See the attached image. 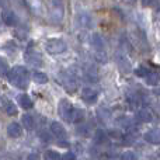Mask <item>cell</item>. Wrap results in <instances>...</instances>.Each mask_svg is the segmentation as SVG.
I'll list each match as a JSON object with an SVG mask.
<instances>
[{"instance_id": "3957f363", "label": "cell", "mask_w": 160, "mask_h": 160, "mask_svg": "<svg viewBox=\"0 0 160 160\" xmlns=\"http://www.w3.org/2000/svg\"><path fill=\"white\" fill-rule=\"evenodd\" d=\"M45 49L49 53H52V55H61V53L68 51V44H66V41H63L61 38L49 39L47 42V45H45Z\"/></svg>"}, {"instance_id": "d6986e66", "label": "cell", "mask_w": 160, "mask_h": 160, "mask_svg": "<svg viewBox=\"0 0 160 160\" xmlns=\"http://www.w3.org/2000/svg\"><path fill=\"white\" fill-rule=\"evenodd\" d=\"M97 117H98L101 121L105 122L111 118V112H110V110H107L105 107H100L98 110H97Z\"/></svg>"}, {"instance_id": "8fae6325", "label": "cell", "mask_w": 160, "mask_h": 160, "mask_svg": "<svg viewBox=\"0 0 160 160\" xmlns=\"http://www.w3.org/2000/svg\"><path fill=\"white\" fill-rule=\"evenodd\" d=\"M78 24L83 28H88L91 25V17L86 11H80L78 14Z\"/></svg>"}, {"instance_id": "7a4b0ae2", "label": "cell", "mask_w": 160, "mask_h": 160, "mask_svg": "<svg viewBox=\"0 0 160 160\" xmlns=\"http://www.w3.org/2000/svg\"><path fill=\"white\" fill-rule=\"evenodd\" d=\"M48 7H49L51 18H52L53 21L59 22L62 18H63L65 8H63L62 0H48Z\"/></svg>"}, {"instance_id": "4316f807", "label": "cell", "mask_w": 160, "mask_h": 160, "mask_svg": "<svg viewBox=\"0 0 160 160\" xmlns=\"http://www.w3.org/2000/svg\"><path fill=\"white\" fill-rule=\"evenodd\" d=\"M78 132L80 133V135H83V136H86V135H88V127L87 125H83V127H79L78 128Z\"/></svg>"}, {"instance_id": "9c48e42d", "label": "cell", "mask_w": 160, "mask_h": 160, "mask_svg": "<svg viewBox=\"0 0 160 160\" xmlns=\"http://www.w3.org/2000/svg\"><path fill=\"white\" fill-rule=\"evenodd\" d=\"M2 18L4 21V24L7 25H16L17 24V16L11 10H3L2 11Z\"/></svg>"}, {"instance_id": "ba28073f", "label": "cell", "mask_w": 160, "mask_h": 160, "mask_svg": "<svg viewBox=\"0 0 160 160\" xmlns=\"http://www.w3.org/2000/svg\"><path fill=\"white\" fill-rule=\"evenodd\" d=\"M91 47L96 51H104V48H105L104 38L100 34H93L91 35Z\"/></svg>"}, {"instance_id": "6da1fadb", "label": "cell", "mask_w": 160, "mask_h": 160, "mask_svg": "<svg viewBox=\"0 0 160 160\" xmlns=\"http://www.w3.org/2000/svg\"><path fill=\"white\" fill-rule=\"evenodd\" d=\"M8 80L13 86L18 88H27L28 86V70L24 66H16L8 72Z\"/></svg>"}, {"instance_id": "d4e9b609", "label": "cell", "mask_w": 160, "mask_h": 160, "mask_svg": "<svg viewBox=\"0 0 160 160\" xmlns=\"http://www.w3.org/2000/svg\"><path fill=\"white\" fill-rule=\"evenodd\" d=\"M135 73H136V75H138V76H143V78H145V76H146L148 73H149V70H148L146 68L141 66V68H138V69L135 70Z\"/></svg>"}, {"instance_id": "e0dca14e", "label": "cell", "mask_w": 160, "mask_h": 160, "mask_svg": "<svg viewBox=\"0 0 160 160\" xmlns=\"http://www.w3.org/2000/svg\"><path fill=\"white\" fill-rule=\"evenodd\" d=\"M145 79H146V83L149 86H156L159 83V80H160L158 73H156V72H150V70H149V73L145 76Z\"/></svg>"}, {"instance_id": "9a60e30c", "label": "cell", "mask_w": 160, "mask_h": 160, "mask_svg": "<svg viewBox=\"0 0 160 160\" xmlns=\"http://www.w3.org/2000/svg\"><path fill=\"white\" fill-rule=\"evenodd\" d=\"M18 104L21 105L24 110H30V108L32 107V101H31L30 96H27V94H21V96L18 97Z\"/></svg>"}, {"instance_id": "f1b7e54d", "label": "cell", "mask_w": 160, "mask_h": 160, "mask_svg": "<svg viewBox=\"0 0 160 160\" xmlns=\"http://www.w3.org/2000/svg\"><path fill=\"white\" fill-rule=\"evenodd\" d=\"M131 2H135V0H131Z\"/></svg>"}, {"instance_id": "277c9868", "label": "cell", "mask_w": 160, "mask_h": 160, "mask_svg": "<svg viewBox=\"0 0 160 160\" xmlns=\"http://www.w3.org/2000/svg\"><path fill=\"white\" fill-rule=\"evenodd\" d=\"M58 111H59V115H61L63 119H66V121H72L73 105L70 104V101H69V100H66V98H62L61 101H59Z\"/></svg>"}, {"instance_id": "52a82bcc", "label": "cell", "mask_w": 160, "mask_h": 160, "mask_svg": "<svg viewBox=\"0 0 160 160\" xmlns=\"http://www.w3.org/2000/svg\"><path fill=\"white\" fill-rule=\"evenodd\" d=\"M51 132L59 139L66 138V131H65L63 125H62L61 122H56V121L52 122V124H51Z\"/></svg>"}, {"instance_id": "83f0119b", "label": "cell", "mask_w": 160, "mask_h": 160, "mask_svg": "<svg viewBox=\"0 0 160 160\" xmlns=\"http://www.w3.org/2000/svg\"><path fill=\"white\" fill-rule=\"evenodd\" d=\"M152 2H153V0H142V4H143V6H150V4H152Z\"/></svg>"}, {"instance_id": "ac0fdd59", "label": "cell", "mask_w": 160, "mask_h": 160, "mask_svg": "<svg viewBox=\"0 0 160 160\" xmlns=\"http://www.w3.org/2000/svg\"><path fill=\"white\" fill-rule=\"evenodd\" d=\"M32 80L38 84H45V83H48V76L44 72H34Z\"/></svg>"}, {"instance_id": "8992f818", "label": "cell", "mask_w": 160, "mask_h": 160, "mask_svg": "<svg viewBox=\"0 0 160 160\" xmlns=\"http://www.w3.org/2000/svg\"><path fill=\"white\" fill-rule=\"evenodd\" d=\"M143 139L148 143L159 145L160 143V129H152V131H149V132H146Z\"/></svg>"}, {"instance_id": "7c38bea8", "label": "cell", "mask_w": 160, "mask_h": 160, "mask_svg": "<svg viewBox=\"0 0 160 160\" xmlns=\"http://www.w3.org/2000/svg\"><path fill=\"white\" fill-rule=\"evenodd\" d=\"M25 59H27V62H28V63H30V65H32V66H35V68H41L42 65H44V62H42L41 55H38V53H34V52L27 53V56H25Z\"/></svg>"}, {"instance_id": "7402d4cb", "label": "cell", "mask_w": 160, "mask_h": 160, "mask_svg": "<svg viewBox=\"0 0 160 160\" xmlns=\"http://www.w3.org/2000/svg\"><path fill=\"white\" fill-rule=\"evenodd\" d=\"M8 72H10V70H8L7 62L0 58V75H8Z\"/></svg>"}, {"instance_id": "cb8c5ba5", "label": "cell", "mask_w": 160, "mask_h": 160, "mask_svg": "<svg viewBox=\"0 0 160 160\" xmlns=\"http://www.w3.org/2000/svg\"><path fill=\"white\" fill-rule=\"evenodd\" d=\"M122 159H124V160H135L136 155L133 152H131V150H128V152H125L124 155H122Z\"/></svg>"}, {"instance_id": "484cf974", "label": "cell", "mask_w": 160, "mask_h": 160, "mask_svg": "<svg viewBox=\"0 0 160 160\" xmlns=\"http://www.w3.org/2000/svg\"><path fill=\"white\" fill-rule=\"evenodd\" d=\"M62 159H63V160H75L76 159V153L68 152V153H65V155L62 156Z\"/></svg>"}, {"instance_id": "ffe728a7", "label": "cell", "mask_w": 160, "mask_h": 160, "mask_svg": "<svg viewBox=\"0 0 160 160\" xmlns=\"http://www.w3.org/2000/svg\"><path fill=\"white\" fill-rule=\"evenodd\" d=\"M45 158H47L48 160H59V159H62V156L59 155L56 150H48L47 155H45Z\"/></svg>"}, {"instance_id": "2e32d148", "label": "cell", "mask_w": 160, "mask_h": 160, "mask_svg": "<svg viewBox=\"0 0 160 160\" xmlns=\"http://www.w3.org/2000/svg\"><path fill=\"white\" fill-rule=\"evenodd\" d=\"M21 121H22V125H24L25 129H28V131L34 129V125H35V124H34V117L32 115H30V114H25V115H22Z\"/></svg>"}, {"instance_id": "603a6c76", "label": "cell", "mask_w": 160, "mask_h": 160, "mask_svg": "<svg viewBox=\"0 0 160 160\" xmlns=\"http://www.w3.org/2000/svg\"><path fill=\"white\" fill-rule=\"evenodd\" d=\"M105 141V133L102 132V131H97L96 132V142H98V143H101V142Z\"/></svg>"}, {"instance_id": "4fadbf2b", "label": "cell", "mask_w": 160, "mask_h": 160, "mask_svg": "<svg viewBox=\"0 0 160 160\" xmlns=\"http://www.w3.org/2000/svg\"><path fill=\"white\" fill-rule=\"evenodd\" d=\"M136 118H138L139 121H142V122H150L153 119V115H152V112H150L148 108H142V110L138 111Z\"/></svg>"}, {"instance_id": "30bf717a", "label": "cell", "mask_w": 160, "mask_h": 160, "mask_svg": "<svg viewBox=\"0 0 160 160\" xmlns=\"http://www.w3.org/2000/svg\"><path fill=\"white\" fill-rule=\"evenodd\" d=\"M7 133L11 138H18L22 133V128L20 127L18 122H11V124L7 125Z\"/></svg>"}, {"instance_id": "5bb4252c", "label": "cell", "mask_w": 160, "mask_h": 160, "mask_svg": "<svg viewBox=\"0 0 160 160\" xmlns=\"http://www.w3.org/2000/svg\"><path fill=\"white\" fill-rule=\"evenodd\" d=\"M3 110H4L8 115L17 114V107L14 105L13 101H10V100H4V101H3Z\"/></svg>"}, {"instance_id": "5b68a950", "label": "cell", "mask_w": 160, "mask_h": 160, "mask_svg": "<svg viewBox=\"0 0 160 160\" xmlns=\"http://www.w3.org/2000/svg\"><path fill=\"white\" fill-rule=\"evenodd\" d=\"M82 98L83 101H86L87 104H96L97 100H98V91H96L94 88L86 87L82 91Z\"/></svg>"}, {"instance_id": "44dd1931", "label": "cell", "mask_w": 160, "mask_h": 160, "mask_svg": "<svg viewBox=\"0 0 160 160\" xmlns=\"http://www.w3.org/2000/svg\"><path fill=\"white\" fill-rule=\"evenodd\" d=\"M83 111L82 110H73V114H72V121H75V122H79V121H82L83 119Z\"/></svg>"}]
</instances>
